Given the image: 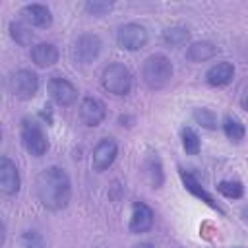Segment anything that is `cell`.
Returning <instances> with one entry per match:
<instances>
[{
  "instance_id": "cell-3",
  "label": "cell",
  "mask_w": 248,
  "mask_h": 248,
  "mask_svg": "<svg viewBox=\"0 0 248 248\" xmlns=\"http://www.w3.org/2000/svg\"><path fill=\"white\" fill-rule=\"evenodd\" d=\"M101 83H103L105 91H108L116 97H126L132 91V74L124 64L112 62L103 70Z\"/></svg>"
},
{
  "instance_id": "cell-4",
  "label": "cell",
  "mask_w": 248,
  "mask_h": 248,
  "mask_svg": "<svg viewBox=\"0 0 248 248\" xmlns=\"http://www.w3.org/2000/svg\"><path fill=\"white\" fill-rule=\"evenodd\" d=\"M19 138H21V143H23L25 151L33 157H43L48 151V140H46L43 128L39 126V122H35L31 118L21 120Z\"/></svg>"
},
{
  "instance_id": "cell-17",
  "label": "cell",
  "mask_w": 248,
  "mask_h": 248,
  "mask_svg": "<svg viewBox=\"0 0 248 248\" xmlns=\"http://www.w3.org/2000/svg\"><path fill=\"white\" fill-rule=\"evenodd\" d=\"M219 48L209 43V41H198V43H192L186 50V58L192 60V62H205V60H211L213 56H217Z\"/></svg>"
},
{
  "instance_id": "cell-19",
  "label": "cell",
  "mask_w": 248,
  "mask_h": 248,
  "mask_svg": "<svg viewBox=\"0 0 248 248\" xmlns=\"http://www.w3.org/2000/svg\"><path fill=\"white\" fill-rule=\"evenodd\" d=\"M223 132H225V136L232 143H240L244 140V136H246V128H244L242 120L236 118V116H232V114H227L225 116V120H223Z\"/></svg>"
},
{
  "instance_id": "cell-26",
  "label": "cell",
  "mask_w": 248,
  "mask_h": 248,
  "mask_svg": "<svg viewBox=\"0 0 248 248\" xmlns=\"http://www.w3.org/2000/svg\"><path fill=\"white\" fill-rule=\"evenodd\" d=\"M85 12L91 14V16H105L112 10V4L110 2H85Z\"/></svg>"
},
{
  "instance_id": "cell-21",
  "label": "cell",
  "mask_w": 248,
  "mask_h": 248,
  "mask_svg": "<svg viewBox=\"0 0 248 248\" xmlns=\"http://www.w3.org/2000/svg\"><path fill=\"white\" fill-rule=\"evenodd\" d=\"M10 37L19 45V46H29L35 39V35L31 33V29L21 23V21H12L10 23Z\"/></svg>"
},
{
  "instance_id": "cell-8",
  "label": "cell",
  "mask_w": 248,
  "mask_h": 248,
  "mask_svg": "<svg viewBox=\"0 0 248 248\" xmlns=\"http://www.w3.org/2000/svg\"><path fill=\"white\" fill-rule=\"evenodd\" d=\"M48 95H50V99L56 103V105H60V107H70V105H74L76 103V99H78V89H76V85L72 83V81H68L66 78H62V76H52L50 79H48Z\"/></svg>"
},
{
  "instance_id": "cell-10",
  "label": "cell",
  "mask_w": 248,
  "mask_h": 248,
  "mask_svg": "<svg viewBox=\"0 0 248 248\" xmlns=\"http://www.w3.org/2000/svg\"><path fill=\"white\" fill-rule=\"evenodd\" d=\"M107 116V107L97 97H83L79 103V118L85 126H99Z\"/></svg>"
},
{
  "instance_id": "cell-18",
  "label": "cell",
  "mask_w": 248,
  "mask_h": 248,
  "mask_svg": "<svg viewBox=\"0 0 248 248\" xmlns=\"http://www.w3.org/2000/svg\"><path fill=\"white\" fill-rule=\"evenodd\" d=\"M161 39H163V43L167 46H174V48L176 46H184L190 41V31L184 25H170V27H167L163 31Z\"/></svg>"
},
{
  "instance_id": "cell-11",
  "label": "cell",
  "mask_w": 248,
  "mask_h": 248,
  "mask_svg": "<svg viewBox=\"0 0 248 248\" xmlns=\"http://www.w3.org/2000/svg\"><path fill=\"white\" fill-rule=\"evenodd\" d=\"M178 176H180V180H182V184H184V188L192 194V196H196L198 200H202L203 203H207L211 209H215V211H219V213H223V209H221V205L213 200V196L200 184V180L190 172V170H184L182 167H178Z\"/></svg>"
},
{
  "instance_id": "cell-25",
  "label": "cell",
  "mask_w": 248,
  "mask_h": 248,
  "mask_svg": "<svg viewBox=\"0 0 248 248\" xmlns=\"http://www.w3.org/2000/svg\"><path fill=\"white\" fill-rule=\"evenodd\" d=\"M194 120H196L200 126L207 128V130H213V128L217 126V116H215V112L209 110V108H196V110H194Z\"/></svg>"
},
{
  "instance_id": "cell-27",
  "label": "cell",
  "mask_w": 248,
  "mask_h": 248,
  "mask_svg": "<svg viewBox=\"0 0 248 248\" xmlns=\"http://www.w3.org/2000/svg\"><path fill=\"white\" fill-rule=\"evenodd\" d=\"M240 105H242V108H246V110H248V87L242 91V97H240Z\"/></svg>"
},
{
  "instance_id": "cell-5",
  "label": "cell",
  "mask_w": 248,
  "mask_h": 248,
  "mask_svg": "<svg viewBox=\"0 0 248 248\" xmlns=\"http://www.w3.org/2000/svg\"><path fill=\"white\" fill-rule=\"evenodd\" d=\"M8 91L21 101H29L39 91V76L27 68H21L8 78Z\"/></svg>"
},
{
  "instance_id": "cell-28",
  "label": "cell",
  "mask_w": 248,
  "mask_h": 248,
  "mask_svg": "<svg viewBox=\"0 0 248 248\" xmlns=\"http://www.w3.org/2000/svg\"><path fill=\"white\" fill-rule=\"evenodd\" d=\"M132 248H153V244H151V242H140V244H136V246H132Z\"/></svg>"
},
{
  "instance_id": "cell-23",
  "label": "cell",
  "mask_w": 248,
  "mask_h": 248,
  "mask_svg": "<svg viewBox=\"0 0 248 248\" xmlns=\"http://www.w3.org/2000/svg\"><path fill=\"white\" fill-rule=\"evenodd\" d=\"M217 192L229 200H238L244 196V186L238 180H221L217 182Z\"/></svg>"
},
{
  "instance_id": "cell-12",
  "label": "cell",
  "mask_w": 248,
  "mask_h": 248,
  "mask_svg": "<svg viewBox=\"0 0 248 248\" xmlns=\"http://www.w3.org/2000/svg\"><path fill=\"white\" fill-rule=\"evenodd\" d=\"M118 155V145L112 138H103L95 149H93V169L95 170H107Z\"/></svg>"
},
{
  "instance_id": "cell-15",
  "label": "cell",
  "mask_w": 248,
  "mask_h": 248,
  "mask_svg": "<svg viewBox=\"0 0 248 248\" xmlns=\"http://www.w3.org/2000/svg\"><path fill=\"white\" fill-rule=\"evenodd\" d=\"M232 78H234V66L227 60H221V62L213 64L205 72V81L211 87H225L232 81Z\"/></svg>"
},
{
  "instance_id": "cell-24",
  "label": "cell",
  "mask_w": 248,
  "mask_h": 248,
  "mask_svg": "<svg viewBox=\"0 0 248 248\" xmlns=\"http://www.w3.org/2000/svg\"><path fill=\"white\" fill-rule=\"evenodd\" d=\"M19 248H46V242L37 231H25L19 236Z\"/></svg>"
},
{
  "instance_id": "cell-16",
  "label": "cell",
  "mask_w": 248,
  "mask_h": 248,
  "mask_svg": "<svg viewBox=\"0 0 248 248\" xmlns=\"http://www.w3.org/2000/svg\"><path fill=\"white\" fill-rule=\"evenodd\" d=\"M31 60L39 68H50L58 62V48L52 43H37L31 48Z\"/></svg>"
},
{
  "instance_id": "cell-9",
  "label": "cell",
  "mask_w": 248,
  "mask_h": 248,
  "mask_svg": "<svg viewBox=\"0 0 248 248\" xmlns=\"http://www.w3.org/2000/svg\"><path fill=\"white\" fill-rule=\"evenodd\" d=\"M21 188V178L16 163L8 157L0 159V190L4 196H16Z\"/></svg>"
},
{
  "instance_id": "cell-14",
  "label": "cell",
  "mask_w": 248,
  "mask_h": 248,
  "mask_svg": "<svg viewBox=\"0 0 248 248\" xmlns=\"http://www.w3.org/2000/svg\"><path fill=\"white\" fill-rule=\"evenodd\" d=\"M21 17L27 25L31 27H39V29H45L52 23V14L50 10L45 6V4H27L21 8Z\"/></svg>"
},
{
  "instance_id": "cell-20",
  "label": "cell",
  "mask_w": 248,
  "mask_h": 248,
  "mask_svg": "<svg viewBox=\"0 0 248 248\" xmlns=\"http://www.w3.org/2000/svg\"><path fill=\"white\" fill-rule=\"evenodd\" d=\"M145 169H147L145 172L151 182V188H161L165 174H163V165H161V159L157 153H149V157L145 159Z\"/></svg>"
},
{
  "instance_id": "cell-22",
  "label": "cell",
  "mask_w": 248,
  "mask_h": 248,
  "mask_svg": "<svg viewBox=\"0 0 248 248\" xmlns=\"http://www.w3.org/2000/svg\"><path fill=\"white\" fill-rule=\"evenodd\" d=\"M180 140H182V147L188 155H198L200 153V147H202V141H200V136L192 130V128H182L180 130Z\"/></svg>"
},
{
  "instance_id": "cell-1",
  "label": "cell",
  "mask_w": 248,
  "mask_h": 248,
  "mask_svg": "<svg viewBox=\"0 0 248 248\" xmlns=\"http://www.w3.org/2000/svg\"><path fill=\"white\" fill-rule=\"evenodd\" d=\"M35 194L43 207L50 211L64 209L72 200V182L64 169L46 167L35 180Z\"/></svg>"
},
{
  "instance_id": "cell-29",
  "label": "cell",
  "mask_w": 248,
  "mask_h": 248,
  "mask_svg": "<svg viewBox=\"0 0 248 248\" xmlns=\"http://www.w3.org/2000/svg\"><path fill=\"white\" fill-rule=\"evenodd\" d=\"M238 248H244V246H238Z\"/></svg>"
},
{
  "instance_id": "cell-7",
  "label": "cell",
  "mask_w": 248,
  "mask_h": 248,
  "mask_svg": "<svg viewBox=\"0 0 248 248\" xmlns=\"http://www.w3.org/2000/svg\"><path fill=\"white\" fill-rule=\"evenodd\" d=\"M147 41H149L147 29L140 23H126L116 31V45L130 52L143 48Z\"/></svg>"
},
{
  "instance_id": "cell-2",
  "label": "cell",
  "mask_w": 248,
  "mask_h": 248,
  "mask_svg": "<svg viewBox=\"0 0 248 248\" xmlns=\"http://www.w3.org/2000/svg\"><path fill=\"white\" fill-rule=\"evenodd\" d=\"M172 78V64L165 54H149L141 66V79L149 89H163Z\"/></svg>"
},
{
  "instance_id": "cell-13",
  "label": "cell",
  "mask_w": 248,
  "mask_h": 248,
  "mask_svg": "<svg viewBox=\"0 0 248 248\" xmlns=\"http://www.w3.org/2000/svg\"><path fill=\"white\" fill-rule=\"evenodd\" d=\"M153 227V211L147 203L143 202H134L132 205V215H130V232L134 234H141V232H147L149 229Z\"/></svg>"
},
{
  "instance_id": "cell-6",
  "label": "cell",
  "mask_w": 248,
  "mask_h": 248,
  "mask_svg": "<svg viewBox=\"0 0 248 248\" xmlns=\"http://www.w3.org/2000/svg\"><path fill=\"white\" fill-rule=\"evenodd\" d=\"M101 48H103V43H101L99 35L85 33V35H81L74 43V46H72V58H74L76 64L87 66V64H91L101 54Z\"/></svg>"
}]
</instances>
